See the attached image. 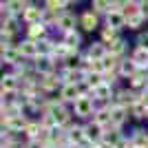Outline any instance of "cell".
I'll return each mask as SVG.
<instances>
[{
  "label": "cell",
  "mask_w": 148,
  "mask_h": 148,
  "mask_svg": "<svg viewBox=\"0 0 148 148\" xmlns=\"http://www.w3.org/2000/svg\"><path fill=\"white\" fill-rule=\"evenodd\" d=\"M62 42L66 44L69 49L73 51V53H77V49H80V42H82V38L77 31H69V33H64V40Z\"/></svg>",
  "instance_id": "cell-22"
},
{
  "label": "cell",
  "mask_w": 148,
  "mask_h": 148,
  "mask_svg": "<svg viewBox=\"0 0 148 148\" xmlns=\"http://www.w3.org/2000/svg\"><path fill=\"white\" fill-rule=\"evenodd\" d=\"M69 2H77V0H69Z\"/></svg>",
  "instance_id": "cell-36"
},
{
  "label": "cell",
  "mask_w": 148,
  "mask_h": 148,
  "mask_svg": "<svg viewBox=\"0 0 148 148\" xmlns=\"http://www.w3.org/2000/svg\"><path fill=\"white\" fill-rule=\"evenodd\" d=\"M122 13L126 16V18L142 13V9H139V2H130V0H126V7H124V11H122Z\"/></svg>",
  "instance_id": "cell-32"
},
{
  "label": "cell",
  "mask_w": 148,
  "mask_h": 148,
  "mask_svg": "<svg viewBox=\"0 0 148 148\" xmlns=\"http://www.w3.org/2000/svg\"><path fill=\"white\" fill-rule=\"evenodd\" d=\"M2 33H9V36H16V33H18V16L2 18Z\"/></svg>",
  "instance_id": "cell-27"
},
{
  "label": "cell",
  "mask_w": 148,
  "mask_h": 148,
  "mask_svg": "<svg viewBox=\"0 0 148 148\" xmlns=\"http://www.w3.org/2000/svg\"><path fill=\"white\" fill-rule=\"evenodd\" d=\"M130 142H133V146L135 148H148V133L142 128H137L133 135H130Z\"/></svg>",
  "instance_id": "cell-24"
},
{
  "label": "cell",
  "mask_w": 148,
  "mask_h": 148,
  "mask_svg": "<svg viewBox=\"0 0 148 148\" xmlns=\"http://www.w3.org/2000/svg\"><path fill=\"white\" fill-rule=\"evenodd\" d=\"M139 9H142V16L148 20V0H142V2H139Z\"/></svg>",
  "instance_id": "cell-35"
},
{
  "label": "cell",
  "mask_w": 148,
  "mask_h": 148,
  "mask_svg": "<svg viewBox=\"0 0 148 148\" xmlns=\"http://www.w3.org/2000/svg\"><path fill=\"white\" fill-rule=\"evenodd\" d=\"M111 5H113V0H93L91 9L95 13H104V16H106V13L111 11Z\"/></svg>",
  "instance_id": "cell-28"
},
{
  "label": "cell",
  "mask_w": 148,
  "mask_h": 148,
  "mask_svg": "<svg viewBox=\"0 0 148 148\" xmlns=\"http://www.w3.org/2000/svg\"><path fill=\"white\" fill-rule=\"evenodd\" d=\"M106 53H108V49H106V44H104V42H95V44H91V47H88V51H86V56L91 58V60H104Z\"/></svg>",
  "instance_id": "cell-20"
},
{
  "label": "cell",
  "mask_w": 148,
  "mask_h": 148,
  "mask_svg": "<svg viewBox=\"0 0 148 148\" xmlns=\"http://www.w3.org/2000/svg\"><path fill=\"white\" fill-rule=\"evenodd\" d=\"M73 115L75 117H82V119L93 117V115H95V99L88 97V95H82L73 104Z\"/></svg>",
  "instance_id": "cell-1"
},
{
  "label": "cell",
  "mask_w": 148,
  "mask_h": 148,
  "mask_svg": "<svg viewBox=\"0 0 148 148\" xmlns=\"http://www.w3.org/2000/svg\"><path fill=\"white\" fill-rule=\"evenodd\" d=\"M84 133H86V142L91 144V146H97V144L104 139L106 130L102 128V126H97L95 122H88V124H84Z\"/></svg>",
  "instance_id": "cell-4"
},
{
  "label": "cell",
  "mask_w": 148,
  "mask_h": 148,
  "mask_svg": "<svg viewBox=\"0 0 148 148\" xmlns=\"http://www.w3.org/2000/svg\"><path fill=\"white\" fill-rule=\"evenodd\" d=\"M22 60H25V56L20 53L18 44H16V47H9V49H2V62H5V64L13 66V64H20Z\"/></svg>",
  "instance_id": "cell-10"
},
{
  "label": "cell",
  "mask_w": 148,
  "mask_h": 148,
  "mask_svg": "<svg viewBox=\"0 0 148 148\" xmlns=\"http://www.w3.org/2000/svg\"><path fill=\"white\" fill-rule=\"evenodd\" d=\"M27 38L33 42H40L44 38H49V27L44 22H36V25H27Z\"/></svg>",
  "instance_id": "cell-6"
},
{
  "label": "cell",
  "mask_w": 148,
  "mask_h": 148,
  "mask_svg": "<svg viewBox=\"0 0 148 148\" xmlns=\"http://www.w3.org/2000/svg\"><path fill=\"white\" fill-rule=\"evenodd\" d=\"M128 117H130V113L126 106H119V104L111 106V128H122L128 122Z\"/></svg>",
  "instance_id": "cell-2"
},
{
  "label": "cell",
  "mask_w": 148,
  "mask_h": 148,
  "mask_svg": "<svg viewBox=\"0 0 148 148\" xmlns=\"http://www.w3.org/2000/svg\"><path fill=\"white\" fill-rule=\"evenodd\" d=\"M146 91H148V88H146Z\"/></svg>",
  "instance_id": "cell-37"
},
{
  "label": "cell",
  "mask_w": 148,
  "mask_h": 148,
  "mask_svg": "<svg viewBox=\"0 0 148 148\" xmlns=\"http://www.w3.org/2000/svg\"><path fill=\"white\" fill-rule=\"evenodd\" d=\"M128 88H133V91L142 93L148 88V71H144V69H139L137 73H133L128 77Z\"/></svg>",
  "instance_id": "cell-5"
},
{
  "label": "cell",
  "mask_w": 148,
  "mask_h": 148,
  "mask_svg": "<svg viewBox=\"0 0 148 148\" xmlns=\"http://www.w3.org/2000/svg\"><path fill=\"white\" fill-rule=\"evenodd\" d=\"M144 22H146V18H144L142 13H137V16H130V18H126V27H128V29H142Z\"/></svg>",
  "instance_id": "cell-31"
},
{
  "label": "cell",
  "mask_w": 148,
  "mask_h": 148,
  "mask_svg": "<svg viewBox=\"0 0 148 148\" xmlns=\"http://www.w3.org/2000/svg\"><path fill=\"white\" fill-rule=\"evenodd\" d=\"M104 142H106V144H111L113 148H117L119 144L124 142L122 128H106V133H104Z\"/></svg>",
  "instance_id": "cell-17"
},
{
  "label": "cell",
  "mask_w": 148,
  "mask_h": 148,
  "mask_svg": "<svg viewBox=\"0 0 148 148\" xmlns=\"http://www.w3.org/2000/svg\"><path fill=\"white\" fill-rule=\"evenodd\" d=\"M56 64L58 62L53 60V58H36L33 60V66H36V71L40 75H49V73H56Z\"/></svg>",
  "instance_id": "cell-8"
},
{
  "label": "cell",
  "mask_w": 148,
  "mask_h": 148,
  "mask_svg": "<svg viewBox=\"0 0 148 148\" xmlns=\"http://www.w3.org/2000/svg\"><path fill=\"white\" fill-rule=\"evenodd\" d=\"M106 25L115 27V29H122V27H126V16L122 11H108L106 13Z\"/></svg>",
  "instance_id": "cell-19"
},
{
  "label": "cell",
  "mask_w": 148,
  "mask_h": 148,
  "mask_svg": "<svg viewBox=\"0 0 148 148\" xmlns=\"http://www.w3.org/2000/svg\"><path fill=\"white\" fill-rule=\"evenodd\" d=\"M133 60H135V64L139 69H144V71H148V49H144V47H137L135 51H133Z\"/></svg>",
  "instance_id": "cell-21"
},
{
  "label": "cell",
  "mask_w": 148,
  "mask_h": 148,
  "mask_svg": "<svg viewBox=\"0 0 148 148\" xmlns=\"http://www.w3.org/2000/svg\"><path fill=\"white\" fill-rule=\"evenodd\" d=\"M146 119H148V117H146Z\"/></svg>",
  "instance_id": "cell-38"
},
{
  "label": "cell",
  "mask_w": 148,
  "mask_h": 148,
  "mask_svg": "<svg viewBox=\"0 0 148 148\" xmlns=\"http://www.w3.org/2000/svg\"><path fill=\"white\" fill-rule=\"evenodd\" d=\"M42 18H44V9H40V7H36V5H29L25 9V13H22V20H25L27 25L42 22Z\"/></svg>",
  "instance_id": "cell-11"
},
{
  "label": "cell",
  "mask_w": 148,
  "mask_h": 148,
  "mask_svg": "<svg viewBox=\"0 0 148 148\" xmlns=\"http://www.w3.org/2000/svg\"><path fill=\"white\" fill-rule=\"evenodd\" d=\"M0 86H2V91H20L22 88V80L13 73H5L2 80H0Z\"/></svg>",
  "instance_id": "cell-13"
},
{
  "label": "cell",
  "mask_w": 148,
  "mask_h": 148,
  "mask_svg": "<svg viewBox=\"0 0 148 148\" xmlns=\"http://www.w3.org/2000/svg\"><path fill=\"white\" fill-rule=\"evenodd\" d=\"M66 5H71L69 0H47V9L56 11V13H64V7Z\"/></svg>",
  "instance_id": "cell-30"
},
{
  "label": "cell",
  "mask_w": 148,
  "mask_h": 148,
  "mask_svg": "<svg viewBox=\"0 0 148 148\" xmlns=\"http://www.w3.org/2000/svg\"><path fill=\"white\" fill-rule=\"evenodd\" d=\"M137 71H139V66L135 64V60H133V58H122V62H119V75H122V77H126V80H128L130 75L137 73Z\"/></svg>",
  "instance_id": "cell-15"
},
{
  "label": "cell",
  "mask_w": 148,
  "mask_h": 148,
  "mask_svg": "<svg viewBox=\"0 0 148 148\" xmlns=\"http://www.w3.org/2000/svg\"><path fill=\"white\" fill-rule=\"evenodd\" d=\"M128 113H130V117H135V119H144V117H148V106L137 99L133 106H128Z\"/></svg>",
  "instance_id": "cell-26"
},
{
  "label": "cell",
  "mask_w": 148,
  "mask_h": 148,
  "mask_svg": "<svg viewBox=\"0 0 148 148\" xmlns=\"http://www.w3.org/2000/svg\"><path fill=\"white\" fill-rule=\"evenodd\" d=\"M62 77L60 73H49V75H42V82H40V86H42L44 93H53L58 91V88H62Z\"/></svg>",
  "instance_id": "cell-7"
},
{
  "label": "cell",
  "mask_w": 148,
  "mask_h": 148,
  "mask_svg": "<svg viewBox=\"0 0 148 148\" xmlns=\"http://www.w3.org/2000/svg\"><path fill=\"white\" fill-rule=\"evenodd\" d=\"M2 5L7 7V11L11 13V16H22L25 9L29 7V2H27V0H7V2H2Z\"/></svg>",
  "instance_id": "cell-16"
},
{
  "label": "cell",
  "mask_w": 148,
  "mask_h": 148,
  "mask_svg": "<svg viewBox=\"0 0 148 148\" xmlns=\"http://www.w3.org/2000/svg\"><path fill=\"white\" fill-rule=\"evenodd\" d=\"M117 40H119V29L108 27V25L102 29V42L104 44H113V42H117Z\"/></svg>",
  "instance_id": "cell-25"
},
{
  "label": "cell",
  "mask_w": 148,
  "mask_h": 148,
  "mask_svg": "<svg viewBox=\"0 0 148 148\" xmlns=\"http://www.w3.org/2000/svg\"><path fill=\"white\" fill-rule=\"evenodd\" d=\"M137 47L148 49V31H146V33H139V38H137Z\"/></svg>",
  "instance_id": "cell-33"
},
{
  "label": "cell",
  "mask_w": 148,
  "mask_h": 148,
  "mask_svg": "<svg viewBox=\"0 0 148 148\" xmlns=\"http://www.w3.org/2000/svg\"><path fill=\"white\" fill-rule=\"evenodd\" d=\"M53 47H56V42H53L51 38L40 40V42H38V58H49V56H53Z\"/></svg>",
  "instance_id": "cell-23"
},
{
  "label": "cell",
  "mask_w": 148,
  "mask_h": 148,
  "mask_svg": "<svg viewBox=\"0 0 148 148\" xmlns=\"http://www.w3.org/2000/svg\"><path fill=\"white\" fill-rule=\"evenodd\" d=\"M75 25H77V18H75L71 11H64L60 18H58L56 29H60L62 33H69V31H75Z\"/></svg>",
  "instance_id": "cell-9"
},
{
  "label": "cell",
  "mask_w": 148,
  "mask_h": 148,
  "mask_svg": "<svg viewBox=\"0 0 148 148\" xmlns=\"http://www.w3.org/2000/svg\"><path fill=\"white\" fill-rule=\"evenodd\" d=\"M93 122L97 124V126H102L104 130L111 128V108H99V111H95Z\"/></svg>",
  "instance_id": "cell-18"
},
{
  "label": "cell",
  "mask_w": 148,
  "mask_h": 148,
  "mask_svg": "<svg viewBox=\"0 0 148 148\" xmlns=\"http://www.w3.org/2000/svg\"><path fill=\"white\" fill-rule=\"evenodd\" d=\"M20 47V53L25 56V60H36L38 58V42H33V40H22V42L18 44Z\"/></svg>",
  "instance_id": "cell-14"
},
{
  "label": "cell",
  "mask_w": 148,
  "mask_h": 148,
  "mask_svg": "<svg viewBox=\"0 0 148 148\" xmlns=\"http://www.w3.org/2000/svg\"><path fill=\"white\" fill-rule=\"evenodd\" d=\"M108 53H113V56H117V58H124V53H126V40L119 38L117 42L108 44Z\"/></svg>",
  "instance_id": "cell-29"
},
{
  "label": "cell",
  "mask_w": 148,
  "mask_h": 148,
  "mask_svg": "<svg viewBox=\"0 0 148 148\" xmlns=\"http://www.w3.org/2000/svg\"><path fill=\"white\" fill-rule=\"evenodd\" d=\"M80 97H82L80 84H62V88H60V99L64 102V104H75Z\"/></svg>",
  "instance_id": "cell-3"
},
{
  "label": "cell",
  "mask_w": 148,
  "mask_h": 148,
  "mask_svg": "<svg viewBox=\"0 0 148 148\" xmlns=\"http://www.w3.org/2000/svg\"><path fill=\"white\" fill-rule=\"evenodd\" d=\"M97 16H99V13H95L93 9H91V11H84V13H82V18H80L82 29H84V31H95V29H97V25H99Z\"/></svg>",
  "instance_id": "cell-12"
},
{
  "label": "cell",
  "mask_w": 148,
  "mask_h": 148,
  "mask_svg": "<svg viewBox=\"0 0 148 148\" xmlns=\"http://www.w3.org/2000/svg\"><path fill=\"white\" fill-rule=\"evenodd\" d=\"M25 148H47L42 142H38V139H31V142H27L25 144Z\"/></svg>",
  "instance_id": "cell-34"
}]
</instances>
